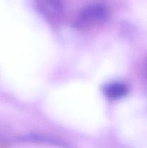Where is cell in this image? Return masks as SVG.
I'll return each mask as SVG.
<instances>
[{"mask_svg": "<svg viewBox=\"0 0 147 148\" xmlns=\"http://www.w3.org/2000/svg\"><path fill=\"white\" fill-rule=\"evenodd\" d=\"M108 17L106 7L100 4L89 5L79 14L76 23L79 29L87 30L103 23Z\"/></svg>", "mask_w": 147, "mask_h": 148, "instance_id": "6da1fadb", "label": "cell"}, {"mask_svg": "<svg viewBox=\"0 0 147 148\" xmlns=\"http://www.w3.org/2000/svg\"><path fill=\"white\" fill-rule=\"evenodd\" d=\"M104 91L108 98L111 99H118L126 95L128 92V88L125 84L114 82L107 85Z\"/></svg>", "mask_w": 147, "mask_h": 148, "instance_id": "7a4b0ae2", "label": "cell"}]
</instances>
